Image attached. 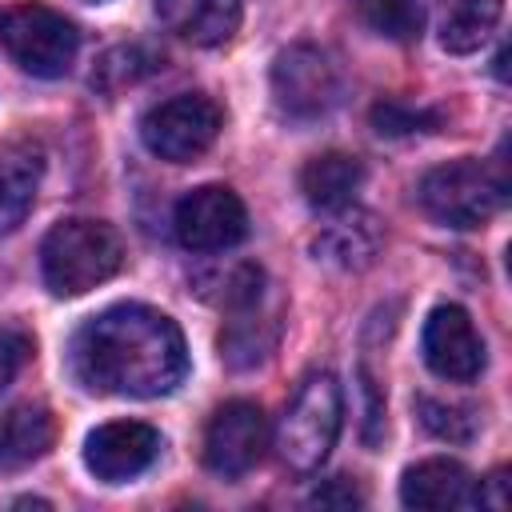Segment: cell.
I'll list each match as a JSON object with an SVG mask.
<instances>
[{
  "label": "cell",
  "instance_id": "3",
  "mask_svg": "<svg viewBox=\"0 0 512 512\" xmlns=\"http://www.w3.org/2000/svg\"><path fill=\"white\" fill-rule=\"evenodd\" d=\"M340 420H344V396H340L336 376L312 372L288 400L280 428H276V452L284 468L316 472L340 436Z\"/></svg>",
  "mask_w": 512,
  "mask_h": 512
},
{
  "label": "cell",
  "instance_id": "19",
  "mask_svg": "<svg viewBox=\"0 0 512 512\" xmlns=\"http://www.w3.org/2000/svg\"><path fill=\"white\" fill-rule=\"evenodd\" d=\"M276 344V320H264L256 316V304L244 308L240 320H232L224 332H220V356L232 364V368H252L260 364Z\"/></svg>",
  "mask_w": 512,
  "mask_h": 512
},
{
  "label": "cell",
  "instance_id": "17",
  "mask_svg": "<svg viewBox=\"0 0 512 512\" xmlns=\"http://www.w3.org/2000/svg\"><path fill=\"white\" fill-rule=\"evenodd\" d=\"M40 172H44V156L32 144H12L0 152V236L16 232L32 204H36V188H40Z\"/></svg>",
  "mask_w": 512,
  "mask_h": 512
},
{
  "label": "cell",
  "instance_id": "4",
  "mask_svg": "<svg viewBox=\"0 0 512 512\" xmlns=\"http://www.w3.org/2000/svg\"><path fill=\"white\" fill-rule=\"evenodd\" d=\"M504 196H508L504 172L484 164V160H472V156L424 172V180L416 188L420 208L444 228H480V224H488L504 208Z\"/></svg>",
  "mask_w": 512,
  "mask_h": 512
},
{
  "label": "cell",
  "instance_id": "8",
  "mask_svg": "<svg viewBox=\"0 0 512 512\" xmlns=\"http://www.w3.org/2000/svg\"><path fill=\"white\" fill-rule=\"evenodd\" d=\"M172 232L188 252H224L248 236L244 200L224 184H200L176 200Z\"/></svg>",
  "mask_w": 512,
  "mask_h": 512
},
{
  "label": "cell",
  "instance_id": "16",
  "mask_svg": "<svg viewBox=\"0 0 512 512\" xmlns=\"http://www.w3.org/2000/svg\"><path fill=\"white\" fill-rule=\"evenodd\" d=\"M364 184V164L348 152H320L300 172V192L320 212H340L356 200Z\"/></svg>",
  "mask_w": 512,
  "mask_h": 512
},
{
  "label": "cell",
  "instance_id": "27",
  "mask_svg": "<svg viewBox=\"0 0 512 512\" xmlns=\"http://www.w3.org/2000/svg\"><path fill=\"white\" fill-rule=\"evenodd\" d=\"M92 4H100V0H92Z\"/></svg>",
  "mask_w": 512,
  "mask_h": 512
},
{
  "label": "cell",
  "instance_id": "25",
  "mask_svg": "<svg viewBox=\"0 0 512 512\" xmlns=\"http://www.w3.org/2000/svg\"><path fill=\"white\" fill-rule=\"evenodd\" d=\"M308 504H312V508H356V504H364V496H360L356 484H348L344 476H336V480L320 484Z\"/></svg>",
  "mask_w": 512,
  "mask_h": 512
},
{
  "label": "cell",
  "instance_id": "26",
  "mask_svg": "<svg viewBox=\"0 0 512 512\" xmlns=\"http://www.w3.org/2000/svg\"><path fill=\"white\" fill-rule=\"evenodd\" d=\"M360 380H364V396H368V416H364V440L372 444V440H376V424L384 420V404H376V384H372V376H368V372H360Z\"/></svg>",
  "mask_w": 512,
  "mask_h": 512
},
{
  "label": "cell",
  "instance_id": "2",
  "mask_svg": "<svg viewBox=\"0 0 512 512\" xmlns=\"http://www.w3.org/2000/svg\"><path fill=\"white\" fill-rule=\"evenodd\" d=\"M124 268V240L104 220H60L40 244V272L52 296H84Z\"/></svg>",
  "mask_w": 512,
  "mask_h": 512
},
{
  "label": "cell",
  "instance_id": "23",
  "mask_svg": "<svg viewBox=\"0 0 512 512\" xmlns=\"http://www.w3.org/2000/svg\"><path fill=\"white\" fill-rule=\"evenodd\" d=\"M436 124V112H420L404 100H380L372 108V128L380 136H408V132H420V128H432Z\"/></svg>",
  "mask_w": 512,
  "mask_h": 512
},
{
  "label": "cell",
  "instance_id": "9",
  "mask_svg": "<svg viewBox=\"0 0 512 512\" xmlns=\"http://www.w3.org/2000/svg\"><path fill=\"white\" fill-rule=\"evenodd\" d=\"M264 444H268V424H264L260 404L228 400L212 412L204 428V468L224 480H236L260 464Z\"/></svg>",
  "mask_w": 512,
  "mask_h": 512
},
{
  "label": "cell",
  "instance_id": "18",
  "mask_svg": "<svg viewBox=\"0 0 512 512\" xmlns=\"http://www.w3.org/2000/svg\"><path fill=\"white\" fill-rule=\"evenodd\" d=\"M500 12H504V0H436L440 44L456 56L476 52L500 24Z\"/></svg>",
  "mask_w": 512,
  "mask_h": 512
},
{
  "label": "cell",
  "instance_id": "13",
  "mask_svg": "<svg viewBox=\"0 0 512 512\" xmlns=\"http://www.w3.org/2000/svg\"><path fill=\"white\" fill-rule=\"evenodd\" d=\"M160 24L196 48H216L240 28V0H152Z\"/></svg>",
  "mask_w": 512,
  "mask_h": 512
},
{
  "label": "cell",
  "instance_id": "12",
  "mask_svg": "<svg viewBox=\"0 0 512 512\" xmlns=\"http://www.w3.org/2000/svg\"><path fill=\"white\" fill-rule=\"evenodd\" d=\"M400 500L408 508H428V512L476 508V480L464 464H456L448 456H432V460H420L404 472Z\"/></svg>",
  "mask_w": 512,
  "mask_h": 512
},
{
  "label": "cell",
  "instance_id": "11",
  "mask_svg": "<svg viewBox=\"0 0 512 512\" xmlns=\"http://www.w3.org/2000/svg\"><path fill=\"white\" fill-rule=\"evenodd\" d=\"M156 456H160V432L144 420H112L88 432L84 440V464L104 484H124L140 476L144 468H152Z\"/></svg>",
  "mask_w": 512,
  "mask_h": 512
},
{
  "label": "cell",
  "instance_id": "22",
  "mask_svg": "<svg viewBox=\"0 0 512 512\" xmlns=\"http://www.w3.org/2000/svg\"><path fill=\"white\" fill-rule=\"evenodd\" d=\"M156 64H160V60H156L148 48H140V44H124V48H112V52L96 64L92 84H100V88H124V84L140 80L144 72H152Z\"/></svg>",
  "mask_w": 512,
  "mask_h": 512
},
{
  "label": "cell",
  "instance_id": "20",
  "mask_svg": "<svg viewBox=\"0 0 512 512\" xmlns=\"http://www.w3.org/2000/svg\"><path fill=\"white\" fill-rule=\"evenodd\" d=\"M360 24L384 40H416L420 36V24H424V12H420V0H352Z\"/></svg>",
  "mask_w": 512,
  "mask_h": 512
},
{
  "label": "cell",
  "instance_id": "15",
  "mask_svg": "<svg viewBox=\"0 0 512 512\" xmlns=\"http://www.w3.org/2000/svg\"><path fill=\"white\" fill-rule=\"evenodd\" d=\"M56 444V420L40 404H16L0 412V472H20L48 456Z\"/></svg>",
  "mask_w": 512,
  "mask_h": 512
},
{
  "label": "cell",
  "instance_id": "14",
  "mask_svg": "<svg viewBox=\"0 0 512 512\" xmlns=\"http://www.w3.org/2000/svg\"><path fill=\"white\" fill-rule=\"evenodd\" d=\"M336 220L324 224L312 240L316 260L336 264V268H364L372 264V256L380 252V224L368 212H356L352 204L332 212Z\"/></svg>",
  "mask_w": 512,
  "mask_h": 512
},
{
  "label": "cell",
  "instance_id": "21",
  "mask_svg": "<svg viewBox=\"0 0 512 512\" xmlns=\"http://www.w3.org/2000/svg\"><path fill=\"white\" fill-rule=\"evenodd\" d=\"M416 412L424 420V428L448 444H468L472 432H476V416L472 408L464 404H444V400H432V396H420L416 400Z\"/></svg>",
  "mask_w": 512,
  "mask_h": 512
},
{
  "label": "cell",
  "instance_id": "5",
  "mask_svg": "<svg viewBox=\"0 0 512 512\" xmlns=\"http://www.w3.org/2000/svg\"><path fill=\"white\" fill-rule=\"evenodd\" d=\"M0 44L28 76L56 80L72 68L80 32L48 4H16L0 16Z\"/></svg>",
  "mask_w": 512,
  "mask_h": 512
},
{
  "label": "cell",
  "instance_id": "24",
  "mask_svg": "<svg viewBox=\"0 0 512 512\" xmlns=\"http://www.w3.org/2000/svg\"><path fill=\"white\" fill-rule=\"evenodd\" d=\"M28 356H32V336L16 324H0V392L16 380Z\"/></svg>",
  "mask_w": 512,
  "mask_h": 512
},
{
  "label": "cell",
  "instance_id": "6",
  "mask_svg": "<svg viewBox=\"0 0 512 512\" xmlns=\"http://www.w3.org/2000/svg\"><path fill=\"white\" fill-rule=\"evenodd\" d=\"M224 128V112L212 96L204 92H180L156 108L144 112L140 120V140L152 156L172 160V164H188L200 152L212 148V140Z\"/></svg>",
  "mask_w": 512,
  "mask_h": 512
},
{
  "label": "cell",
  "instance_id": "1",
  "mask_svg": "<svg viewBox=\"0 0 512 512\" xmlns=\"http://www.w3.org/2000/svg\"><path fill=\"white\" fill-rule=\"evenodd\" d=\"M72 376L96 396H168L188 372L176 320L148 304H112L84 320L68 344Z\"/></svg>",
  "mask_w": 512,
  "mask_h": 512
},
{
  "label": "cell",
  "instance_id": "10",
  "mask_svg": "<svg viewBox=\"0 0 512 512\" xmlns=\"http://www.w3.org/2000/svg\"><path fill=\"white\" fill-rule=\"evenodd\" d=\"M424 364L452 384H468L484 372V340L460 304H440L424 320Z\"/></svg>",
  "mask_w": 512,
  "mask_h": 512
},
{
  "label": "cell",
  "instance_id": "7",
  "mask_svg": "<svg viewBox=\"0 0 512 512\" xmlns=\"http://www.w3.org/2000/svg\"><path fill=\"white\" fill-rule=\"evenodd\" d=\"M344 76L336 60L316 44H292L272 60L276 108L292 120H320L340 104Z\"/></svg>",
  "mask_w": 512,
  "mask_h": 512
}]
</instances>
